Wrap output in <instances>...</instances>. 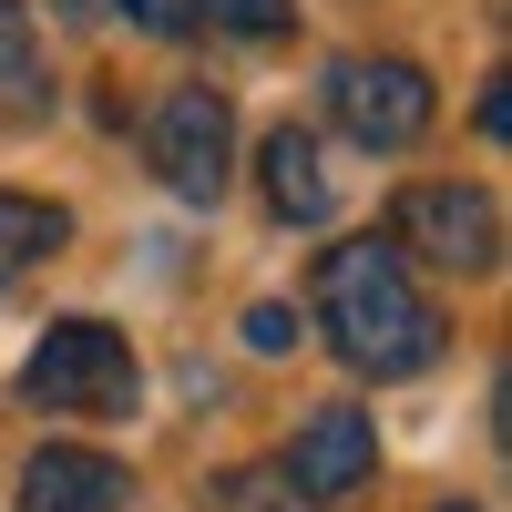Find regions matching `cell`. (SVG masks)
I'll return each mask as SVG.
<instances>
[{"instance_id": "cell-8", "label": "cell", "mask_w": 512, "mask_h": 512, "mask_svg": "<svg viewBox=\"0 0 512 512\" xmlns=\"http://www.w3.org/2000/svg\"><path fill=\"white\" fill-rule=\"evenodd\" d=\"M256 164H267V205H277V216H297V226L328 216V154H318V134H297V123H287V134H267Z\"/></svg>"}, {"instance_id": "cell-1", "label": "cell", "mask_w": 512, "mask_h": 512, "mask_svg": "<svg viewBox=\"0 0 512 512\" xmlns=\"http://www.w3.org/2000/svg\"><path fill=\"white\" fill-rule=\"evenodd\" d=\"M318 328H328V349L359 379H410V369H431L441 338H451L441 308L420 297L410 256L379 246V236H349V246L318 256Z\"/></svg>"}, {"instance_id": "cell-2", "label": "cell", "mask_w": 512, "mask_h": 512, "mask_svg": "<svg viewBox=\"0 0 512 512\" xmlns=\"http://www.w3.org/2000/svg\"><path fill=\"white\" fill-rule=\"evenodd\" d=\"M21 400L31 410H72V420H134L144 400V369L123 349V328L103 318H52L41 349L21 359Z\"/></svg>"}, {"instance_id": "cell-10", "label": "cell", "mask_w": 512, "mask_h": 512, "mask_svg": "<svg viewBox=\"0 0 512 512\" xmlns=\"http://www.w3.org/2000/svg\"><path fill=\"white\" fill-rule=\"evenodd\" d=\"M205 512H297L287 472H267V461H236V472L205 482Z\"/></svg>"}, {"instance_id": "cell-3", "label": "cell", "mask_w": 512, "mask_h": 512, "mask_svg": "<svg viewBox=\"0 0 512 512\" xmlns=\"http://www.w3.org/2000/svg\"><path fill=\"white\" fill-rule=\"evenodd\" d=\"M328 113H338V134H349V144H369V154H410L420 134H431L441 93H431V72L400 62V52H349V62L328 72Z\"/></svg>"}, {"instance_id": "cell-7", "label": "cell", "mask_w": 512, "mask_h": 512, "mask_svg": "<svg viewBox=\"0 0 512 512\" xmlns=\"http://www.w3.org/2000/svg\"><path fill=\"white\" fill-rule=\"evenodd\" d=\"M123 492H134V472L82 441H52L21 461V512H123Z\"/></svg>"}, {"instance_id": "cell-4", "label": "cell", "mask_w": 512, "mask_h": 512, "mask_svg": "<svg viewBox=\"0 0 512 512\" xmlns=\"http://www.w3.org/2000/svg\"><path fill=\"white\" fill-rule=\"evenodd\" d=\"M144 154H154V175L185 205H216L226 175H236V113H226V93L216 82H175V93L144 113Z\"/></svg>"}, {"instance_id": "cell-5", "label": "cell", "mask_w": 512, "mask_h": 512, "mask_svg": "<svg viewBox=\"0 0 512 512\" xmlns=\"http://www.w3.org/2000/svg\"><path fill=\"white\" fill-rule=\"evenodd\" d=\"M390 246L431 256V267H451V277H492L502 267V205H492V185H461V175L410 185L400 216H390Z\"/></svg>"}, {"instance_id": "cell-13", "label": "cell", "mask_w": 512, "mask_h": 512, "mask_svg": "<svg viewBox=\"0 0 512 512\" xmlns=\"http://www.w3.org/2000/svg\"><path fill=\"white\" fill-rule=\"evenodd\" d=\"M246 338H256V349H287L297 318H287V308H246Z\"/></svg>"}, {"instance_id": "cell-14", "label": "cell", "mask_w": 512, "mask_h": 512, "mask_svg": "<svg viewBox=\"0 0 512 512\" xmlns=\"http://www.w3.org/2000/svg\"><path fill=\"white\" fill-rule=\"evenodd\" d=\"M123 11H134V21H164V0H123Z\"/></svg>"}, {"instance_id": "cell-6", "label": "cell", "mask_w": 512, "mask_h": 512, "mask_svg": "<svg viewBox=\"0 0 512 512\" xmlns=\"http://www.w3.org/2000/svg\"><path fill=\"white\" fill-rule=\"evenodd\" d=\"M277 472H287L297 502H349V492H369V472H379V431H369V410H349V400L308 410Z\"/></svg>"}, {"instance_id": "cell-11", "label": "cell", "mask_w": 512, "mask_h": 512, "mask_svg": "<svg viewBox=\"0 0 512 512\" xmlns=\"http://www.w3.org/2000/svg\"><path fill=\"white\" fill-rule=\"evenodd\" d=\"M0 103H41V52H31L21 0H0Z\"/></svg>"}, {"instance_id": "cell-12", "label": "cell", "mask_w": 512, "mask_h": 512, "mask_svg": "<svg viewBox=\"0 0 512 512\" xmlns=\"http://www.w3.org/2000/svg\"><path fill=\"white\" fill-rule=\"evenodd\" d=\"M195 21L205 31H246V41H277L297 21V0H195Z\"/></svg>"}, {"instance_id": "cell-9", "label": "cell", "mask_w": 512, "mask_h": 512, "mask_svg": "<svg viewBox=\"0 0 512 512\" xmlns=\"http://www.w3.org/2000/svg\"><path fill=\"white\" fill-rule=\"evenodd\" d=\"M62 205L52 195H0V287H11L21 267H41V256H62Z\"/></svg>"}]
</instances>
